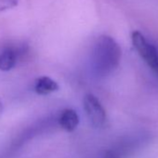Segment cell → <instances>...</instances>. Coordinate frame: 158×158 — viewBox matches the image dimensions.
Here are the masks:
<instances>
[{
	"mask_svg": "<svg viewBox=\"0 0 158 158\" xmlns=\"http://www.w3.org/2000/svg\"><path fill=\"white\" fill-rule=\"evenodd\" d=\"M121 60V48L117 42L108 35L100 36L92 49L90 67L92 73L102 78L112 73Z\"/></svg>",
	"mask_w": 158,
	"mask_h": 158,
	"instance_id": "cell-1",
	"label": "cell"
},
{
	"mask_svg": "<svg viewBox=\"0 0 158 158\" xmlns=\"http://www.w3.org/2000/svg\"><path fill=\"white\" fill-rule=\"evenodd\" d=\"M132 43L139 56L148 66L158 73V52L153 45L149 43L139 31H134L131 35Z\"/></svg>",
	"mask_w": 158,
	"mask_h": 158,
	"instance_id": "cell-2",
	"label": "cell"
},
{
	"mask_svg": "<svg viewBox=\"0 0 158 158\" xmlns=\"http://www.w3.org/2000/svg\"><path fill=\"white\" fill-rule=\"evenodd\" d=\"M84 108L86 114L96 128H102L107 123V115L99 99L93 94H88L84 98Z\"/></svg>",
	"mask_w": 158,
	"mask_h": 158,
	"instance_id": "cell-3",
	"label": "cell"
},
{
	"mask_svg": "<svg viewBox=\"0 0 158 158\" xmlns=\"http://www.w3.org/2000/svg\"><path fill=\"white\" fill-rule=\"evenodd\" d=\"M19 59V50L14 48H6L0 51V71L9 72L12 70Z\"/></svg>",
	"mask_w": 158,
	"mask_h": 158,
	"instance_id": "cell-4",
	"label": "cell"
},
{
	"mask_svg": "<svg viewBox=\"0 0 158 158\" xmlns=\"http://www.w3.org/2000/svg\"><path fill=\"white\" fill-rule=\"evenodd\" d=\"M59 124L62 129L68 132L73 131L79 124V116L73 109H65L59 117Z\"/></svg>",
	"mask_w": 158,
	"mask_h": 158,
	"instance_id": "cell-5",
	"label": "cell"
},
{
	"mask_svg": "<svg viewBox=\"0 0 158 158\" xmlns=\"http://www.w3.org/2000/svg\"><path fill=\"white\" fill-rule=\"evenodd\" d=\"M59 89L56 81L48 76H41L36 79L35 83V91L39 95H48Z\"/></svg>",
	"mask_w": 158,
	"mask_h": 158,
	"instance_id": "cell-6",
	"label": "cell"
},
{
	"mask_svg": "<svg viewBox=\"0 0 158 158\" xmlns=\"http://www.w3.org/2000/svg\"><path fill=\"white\" fill-rule=\"evenodd\" d=\"M18 5V0H0V12L13 9Z\"/></svg>",
	"mask_w": 158,
	"mask_h": 158,
	"instance_id": "cell-7",
	"label": "cell"
},
{
	"mask_svg": "<svg viewBox=\"0 0 158 158\" xmlns=\"http://www.w3.org/2000/svg\"><path fill=\"white\" fill-rule=\"evenodd\" d=\"M3 109H4L3 103H2L1 101H0V115H1V114H2V112H3Z\"/></svg>",
	"mask_w": 158,
	"mask_h": 158,
	"instance_id": "cell-8",
	"label": "cell"
}]
</instances>
